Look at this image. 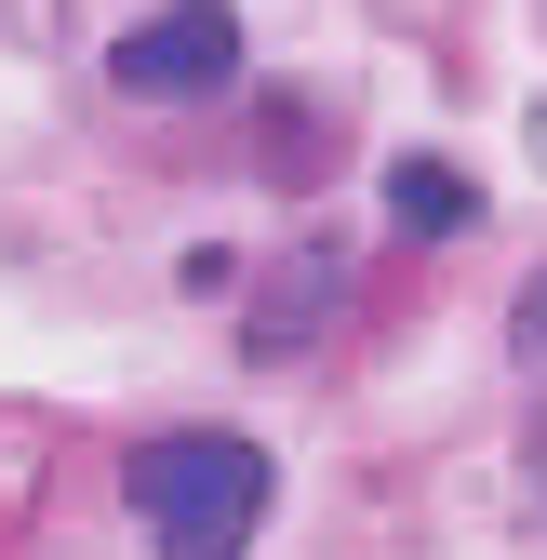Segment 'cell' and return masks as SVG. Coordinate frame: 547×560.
<instances>
[{
  "instance_id": "cell-4",
  "label": "cell",
  "mask_w": 547,
  "mask_h": 560,
  "mask_svg": "<svg viewBox=\"0 0 547 560\" xmlns=\"http://www.w3.org/2000/svg\"><path fill=\"white\" fill-rule=\"evenodd\" d=\"M508 347H521V374H534V387H547V267H534V280H521V307H508Z\"/></svg>"
},
{
  "instance_id": "cell-5",
  "label": "cell",
  "mask_w": 547,
  "mask_h": 560,
  "mask_svg": "<svg viewBox=\"0 0 547 560\" xmlns=\"http://www.w3.org/2000/svg\"><path fill=\"white\" fill-rule=\"evenodd\" d=\"M534 161H547V107H534Z\"/></svg>"
},
{
  "instance_id": "cell-3",
  "label": "cell",
  "mask_w": 547,
  "mask_h": 560,
  "mask_svg": "<svg viewBox=\"0 0 547 560\" xmlns=\"http://www.w3.org/2000/svg\"><path fill=\"white\" fill-rule=\"evenodd\" d=\"M387 214H400V228H467V214H481V187L441 174V161H400V174H387Z\"/></svg>"
},
{
  "instance_id": "cell-1",
  "label": "cell",
  "mask_w": 547,
  "mask_h": 560,
  "mask_svg": "<svg viewBox=\"0 0 547 560\" xmlns=\"http://www.w3.org/2000/svg\"><path fill=\"white\" fill-rule=\"evenodd\" d=\"M120 494H133V521H148L161 560H241L254 521H267V454L241 428H161L120 467Z\"/></svg>"
},
{
  "instance_id": "cell-2",
  "label": "cell",
  "mask_w": 547,
  "mask_h": 560,
  "mask_svg": "<svg viewBox=\"0 0 547 560\" xmlns=\"http://www.w3.org/2000/svg\"><path fill=\"white\" fill-rule=\"evenodd\" d=\"M107 81L120 94H228L241 81V14L228 0H174V14L107 40Z\"/></svg>"
}]
</instances>
